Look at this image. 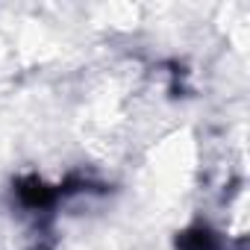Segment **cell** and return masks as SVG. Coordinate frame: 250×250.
<instances>
[{"mask_svg": "<svg viewBox=\"0 0 250 250\" xmlns=\"http://www.w3.org/2000/svg\"><path fill=\"white\" fill-rule=\"evenodd\" d=\"M177 250H227V244L209 224H191L177 235Z\"/></svg>", "mask_w": 250, "mask_h": 250, "instance_id": "1", "label": "cell"}]
</instances>
